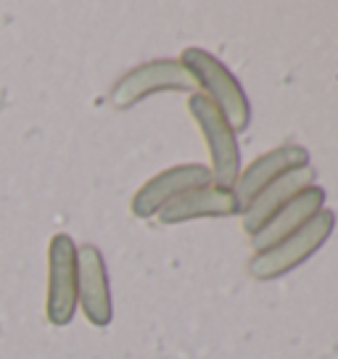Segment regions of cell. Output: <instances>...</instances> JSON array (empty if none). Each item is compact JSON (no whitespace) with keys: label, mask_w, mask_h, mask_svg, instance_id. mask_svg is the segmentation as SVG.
I'll list each match as a JSON object with an SVG mask.
<instances>
[{"label":"cell","mask_w":338,"mask_h":359,"mask_svg":"<svg viewBox=\"0 0 338 359\" xmlns=\"http://www.w3.org/2000/svg\"><path fill=\"white\" fill-rule=\"evenodd\" d=\"M333 227H336V212L320 209L309 222H304L299 230H293L280 243L264 248L251 259V264H248L251 275L257 280H272V278H280L285 272H291L293 267H299L304 259H309L325 243L327 236L333 233Z\"/></svg>","instance_id":"obj_1"},{"label":"cell","mask_w":338,"mask_h":359,"mask_svg":"<svg viewBox=\"0 0 338 359\" xmlns=\"http://www.w3.org/2000/svg\"><path fill=\"white\" fill-rule=\"evenodd\" d=\"M180 64L191 72L196 85H201L209 93V98L219 106V111L225 114L230 127L236 133L246 130L248 119H251V106H248V98L241 88V82L233 77V72L219 58L201 50V48H188L182 53Z\"/></svg>","instance_id":"obj_2"},{"label":"cell","mask_w":338,"mask_h":359,"mask_svg":"<svg viewBox=\"0 0 338 359\" xmlns=\"http://www.w3.org/2000/svg\"><path fill=\"white\" fill-rule=\"evenodd\" d=\"M188 109H191L196 122L201 124L203 135H206L212 161H215L217 185L233 188L238 180V172H241V151H238L236 130L230 127L225 114L219 111V106L203 93H193L188 98Z\"/></svg>","instance_id":"obj_3"},{"label":"cell","mask_w":338,"mask_h":359,"mask_svg":"<svg viewBox=\"0 0 338 359\" xmlns=\"http://www.w3.org/2000/svg\"><path fill=\"white\" fill-rule=\"evenodd\" d=\"M196 79L180 61H151L133 69L127 77L119 79V85L111 90V101L119 109H127L133 103L143 101L146 95L161 93V90H193Z\"/></svg>","instance_id":"obj_4"},{"label":"cell","mask_w":338,"mask_h":359,"mask_svg":"<svg viewBox=\"0 0 338 359\" xmlns=\"http://www.w3.org/2000/svg\"><path fill=\"white\" fill-rule=\"evenodd\" d=\"M77 304V251L69 236H56L50 243V296L48 314L56 325H67Z\"/></svg>","instance_id":"obj_5"},{"label":"cell","mask_w":338,"mask_h":359,"mask_svg":"<svg viewBox=\"0 0 338 359\" xmlns=\"http://www.w3.org/2000/svg\"><path fill=\"white\" fill-rule=\"evenodd\" d=\"M243 212L238 203L233 188H222V185H201L175 196L158 209V219L164 224L188 222L196 217H230V214Z\"/></svg>","instance_id":"obj_6"},{"label":"cell","mask_w":338,"mask_h":359,"mask_svg":"<svg viewBox=\"0 0 338 359\" xmlns=\"http://www.w3.org/2000/svg\"><path fill=\"white\" fill-rule=\"evenodd\" d=\"M304 164H309V151L302 146H280L259 156L257 161H251V167L243 175H238L236 185H233V193H236L241 209L246 212L248 203L254 201L272 180L283 177L285 172L304 167Z\"/></svg>","instance_id":"obj_7"},{"label":"cell","mask_w":338,"mask_h":359,"mask_svg":"<svg viewBox=\"0 0 338 359\" xmlns=\"http://www.w3.org/2000/svg\"><path fill=\"white\" fill-rule=\"evenodd\" d=\"M209 182H212V169L201 167V164L172 167L167 172L156 175L154 180H148L146 185L137 191V196L133 198V212L137 217H151L167 201H172L175 196L193 191V188H201V185H209Z\"/></svg>","instance_id":"obj_8"},{"label":"cell","mask_w":338,"mask_h":359,"mask_svg":"<svg viewBox=\"0 0 338 359\" xmlns=\"http://www.w3.org/2000/svg\"><path fill=\"white\" fill-rule=\"evenodd\" d=\"M323 201H325V191L320 185H309L302 193H296L291 201L283 203L280 209L272 214L262 230H257L251 236L254 238V248L264 251V248H272L275 243H280L283 238H288L293 230H299L304 222H309L323 209Z\"/></svg>","instance_id":"obj_9"},{"label":"cell","mask_w":338,"mask_h":359,"mask_svg":"<svg viewBox=\"0 0 338 359\" xmlns=\"http://www.w3.org/2000/svg\"><path fill=\"white\" fill-rule=\"evenodd\" d=\"M77 293L82 296L85 314L95 325L111 323V296H109V278L101 251L95 246H85L77 262Z\"/></svg>","instance_id":"obj_10"},{"label":"cell","mask_w":338,"mask_h":359,"mask_svg":"<svg viewBox=\"0 0 338 359\" xmlns=\"http://www.w3.org/2000/svg\"><path fill=\"white\" fill-rule=\"evenodd\" d=\"M315 177H317L315 169L309 167V164H304V167L285 172L283 177L272 180L270 185H267L254 201L248 203L246 217H243V227L254 236L257 230L264 227V222L280 209L283 203H288L296 193H302L304 188H309V185L315 182Z\"/></svg>","instance_id":"obj_11"}]
</instances>
